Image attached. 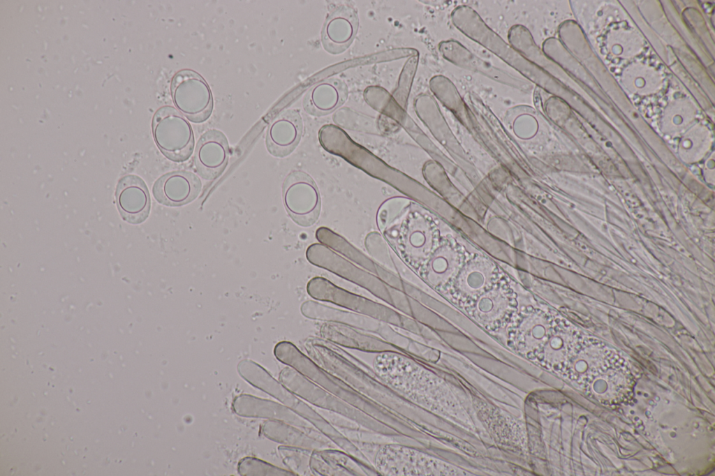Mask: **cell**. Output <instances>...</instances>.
Returning <instances> with one entry per match:
<instances>
[{"label":"cell","mask_w":715,"mask_h":476,"mask_svg":"<svg viewBox=\"0 0 715 476\" xmlns=\"http://www.w3.org/2000/svg\"><path fill=\"white\" fill-rule=\"evenodd\" d=\"M318 136L319 143L328 153L342 158L408 198L427 204L426 191L420 183L355 142L342 128L334 124H326L320 128Z\"/></svg>","instance_id":"obj_1"},{"label":"cell","mask_w":715,"mask_h":476,"mask_svg":"<svg viewBox=\"0 0 715 476\" xmlns=\"http://www.w3.org/2000/svg\"><path fill=\"white\" fill-rule=\"evenodd\" d=\"M382 233L399 259L418 273L436 249L437 234L434 225L428 216L415 208L413 202Z\"/></svg>","instance_id":"obj_2"},{"label":"cell","mask_w":715,"mask_h":476,"mask_svg":"<svg viewBox=\"0 0 715 476\" xmlns=\"http://www.w3.org/2000/svg\"><path fill=\"white\" fill-rule=\"evenodd\" d=\"M306 258L312 265L325 269L341 278L364 288L389 305L406 313L411 298L374 274L362 269L321 243L311 244Z\"/></svg>","instance_id":"obj_3"},{"label":"cell","mask_w":715,"mask_h":476,"mask_svg":"<svg viewBox=\"0 0 715 476\" xmlns=\"http://www.w3.org/2000/svg\"><path fill=\"white\" fill-rule=\"evenodd\" d=\"M154 142L169 160L181 163L191 156L194 133L186 117L171 106H163L155 112L152 122Z\"/></svg>","instance_id":"obj_4"},{"label":"cell","mask_w":715,"mask_h":476,"mask_svg":"<svg viewBox=\"0 0 715 476\" xmlns=\"http://www.w3.org/2000/svg\"><path fill=\"white\" fill-rule=\"evenodd\" d=\"M309 295L383 322L404 327L409 320L390 307L340 288L325 278L316 276L307 285Z\"/></svg>","instance_id":"obj_5"},{"label":"cell","mask_w":715,"mask_h":476,"mask_svg":"<svg viewBox=\"0 0 715 476\" xmlns=\"http://www.w3.org/2000/svg\"><path fill=\"white\" fill-rule=\"evenodd\" d=\"M171 96L176 109L189 121L199 124L212 114L213 96L209 86L197 72L184 69L172 77Z\"/></svg>","instance_id":"obj_6"},{"label":"cell","mask_w":715,"mask_h":476,"mask_svg":"<svg viewBox=\"0 0 715 476\" xmlns=\"http://www.w3.org/2000/svg\"><path fill=\"white\" fill-rule=\"evenodd\" d=\"M284 207L297 225L309 227L318 220L321 207L319 190L313 178L300 170L290 172L282 186Z\"/></svg>","instance_id":"obj_7"},{"label":"cell","mask_w":715,"mask_h":476,"mask_svg":"<svg viewBox=\"0 0 715 476\" xmlns=\"http://www.w3.org/2000/svg\"><path fill=\"white\" fill-rule=\"evenodd\" d=\"M499 276L492 262L484 258H476L460 268L445 291L457 303L469 307L499 280Z\"/></svg>","instance_id":"obj_8"},{"label":"cell","mask_w":715,"mask_h":476,"mask_svg":"<svg viewBox=\"0 0 715 476\" xmlns=\"http://www.w3.org/2000/svg\"><path fill=\"white\" fill-rule=\"evenodd\" d=\"M436 461L417 450L387 445L376 455V466L383 475H424L436 473Z\"/></svg>","instance_id":"obj_9"},{"label":"cell","mask_w":715,"mask_h":476,"mask_svg":"<svg viewBox=\"0 0 715 476\" xmlns=\"http://www.w3.org/2000/svg\"><path fill=\"white\" fill-rule=\"evenodd\" d=\"M438 50L445 59L457 66L480 73L498 82L522 91H529L532 89V84L526 80L517 77L490 65L456 40H448L441 42L438 45Z\"/></svg>","instance_id":"obj_10"},{"label":"cell","mask_w":715,"mask_h":476,"mask_svg":"<svg viewBox=\"0 0 715 476\" xmlns=\"http://www.w3.org/2000/svg\"><path fill=\"white\" fill-rule=\"evenodd\" d=\"M230 149L226 135L217 129L205 132L199 138L194 153L196 172L205 180H214L225 170Z\"/></svg>","instance_id":"obj_11"},{"label":"cell","mask_w":715,"mask_h":476,"mask_svg":"<svg viewBox=\"0 0 715 476\" xmlns=\"http://www.w3.org/2000/svg\"><path fill=\"white\" fill-rule=\"evenodd\" d=\"M202 188L199 177L190 171L176 170L160 177L154 184L152 193L160 204L180 207L195 200Z\"/></svg>","instance_id":"obj_12"},{"label":"cell","mask_w":715,"mask_h":476,"mask_svg":"<svg viewBox=\"0 0 715 476\" xmlns=\"http://www.w3.org/2000/svg\"><path fill=\"white\" fill-rule=\"evenodd\" d=\"M358 16L353 8L341 5L327 15L321 32L324 49L332 54L344 52L353 43L358 29Z\"/></svg>","instance_id":"obj_13"},{"label":"cell","mask_w":715,"mask_h":476,"mask_svg":"<svg viewBox=\"0 0 715 476\" xmlns=\"http://www.w3.org/2000/svg\"><path fill=\"white\" fill-rule=\"evenodd\" d=\"M303 131L300 113L288 109L278 114L270 123L265 144L268 152L277 158L290 154L300 142Z\"/></svg>","instance_id":"obj_14"},{"label":"cell","mask_w":715,"mask_h":476,"mask_svg":"<svg viewBox=\"0 0 715 476\" xmlns=\"http://www.w3.org/2000/svg\"><path fill=\"white\" fill-rule=\"evenodd\" d=\"M118 210L123 219L138 224L148 216L151 207L149 190L140 177L128 174L119 179L115 191Z\"/></svg>","instance_id":"obj_15"},{"label":"cell","mask_w":715,"mask_h":476,"mask_svg":"<svg viewBox=\"0 0 715 476\" xmlns=\"http://www.w3.org/2000/svg\"><path fill=\"white\" fill-rule=\"evenodd\" d=\"M316 237L320 243L377 276L389 285L399 288L401 281L399 276L366 255L342 236L328 228L320 227L316 231Z\"/></svg>","instance_id":"obj_16"},{"label":"cell","mask_w":715,"mask_h":476,"mask_svg":"<svg viewBox=\"0 0 715 476\" xmlns=\"http://www.w3.org/2000/svg\"><path fill=\"white\" fill-rule=\"evenodd\" d=\"M516 297L505 281L499 279L469 306L472 315L485 324L493 323L511 314Z\"/></svg>","instance_id":"obj_17"},{"label":"cell","mask_w":715,"mask_h":476,"mask_svg":"<svg viewBox=\"0 0 715 476\" xmlns=\"http://www.w3.org/2000/svg\"><path fill=\"white\" fill-rule=\"evenodd\" d=\"M461 267L457 251L443 244L434 250L418 274L435 290L445 291Z\"/></svg>","instance_id":"obj_18"},{"label":"cell","mask_w":715,"mask_h":476,"mask_svg":"<svg viewBox=\"0 0 715 476\" xmlns=\"http://www.w3.org/2000/svg\"><path fill=\"white\" fill-rule=\"evenodd\" d=\"M348 87L341 80L328 78L315 84L306 94L303 107L309 114L323 116L342 105L348 98Z\"/></svg>","instance_id":"obj_19"},{"label":"cell","mask_w":715,"mask_h":476,"mask_svg":"<svg viewBox=\"0 0 715 476\" xmlns=\"http://www.w3.org/2000/svg\"><path fill=\"white\" fill-rule=\"evenodd\" d=\"M231 407L237 415L242 417L267 419L295 424L299 422L294 413L284 406L248 394L236 396Z\"/></svg>","instance_id":"obj_20"},{"label":"cell","mask_w":715,"mask_h":476,"mask_svg":"<svg viewBox=\"0 0 715 476\" xmlns=\"http://www.w3.org/2000/svg\"><path fill=\"white\" fill-rule=\"evenodd\" d=\"M237 370L239 375L253 387L263 391L285 405L297 410V399L263 366L250 359L241 360Z\"/></svg>","instance_id":"obj_21"},{"label":"cell","mask_w":715,"mask_h":476,"mask_svg":"<svg viewBox=\"0 0 715 476\" xmlns=\"http://www.w3.org/2000/svg\"><path fill=\"white\" fill-rule=\"evenodd\" d=\"M301 312L307 318L346 324L363 329L376 331L381 324L373 318L354 312L331 307L316 301H306L301 305Z\"/></svg>","instance_id":"obj_22"},{"label":"cell","mask_w":715,"mask_h":476,"mask_svg":"<svg viewBox=\"0 0 715 476\" xmlns=\"http://www.w3.org/2000/svg\"><path fill=\"white\" fill-rule=\"evenodd\" d=\"M323 337L351 348L369 351L397 352L390 344L378 339L366 336L335 322L326 323L321 327Z\"/></svg>","instance_id":"obj_23"},{"label":"cell","mask_w":715,"mask_h":476,"mask_svg":"<svg viewBox=\"0 0 715 476\" xmlns=\"http://www.w3.org/2000/svg\"><path fill=\"white\" fill-rule=\"evenodd\" d=\"M332 119L336 126L339 128L371 134L380 133L375 118L358 113L348 107L337 110L334 113Z\"/></svg>","instance_id":"obj_24"},{"label":"cell","mask_w":715,"mask_h":476,"mask_svg":"<svg viewBox=\"0 0 715 476\" xmlns=\"http://www.w3.org/2000/svg\"><path fill=\"white\" fill-rule=\"evenodd\" d=\"M364 245L376 262H378L381 266L395 274H399L400 268L397 265L383 236L378 232H371L364 239Z\"/></svg>","instance_id":"obj_25"},{"label":"cell","mask_w":715,"mask_h":476,"mask_svg":"<svg viewBox=\"0 0 715 476\" xmlns=\"http://www.w3.org/2000/svg\"><path fill=\"white\" fill-rule=\"evenodd\" d=\"M411 200L404 196H394L388 198L378 207L376 214V224L383 232L402 216L410 207Z\"/></svg>","instance_id":"obj_26"},{"label":"cell","mask_w":715,"mask_h":476,"mask_svg":"<svg viewBox=\"0 0 715 476\" xmlns=\"http://www.w3.org/2000/svg\"><path fill=\"white\" fill-rule=\"evenodd\" d=\"M419 61V53L413 54L406 61L399 75L397 85L391 94L395 101L405 110Z\"/></svg>","instance_id":"obj_27"},{"label":"cell","mask_w":715,"mask_h":476,"mask_svg":"<svg viewBox=\"0 0 715 476\" xmlns=\"http://www.w3.org/2000/svg\"><path fill=\"white\" fill-rule=\"evenodd\" d=\"M241 476H287L295 473L253 456H245L237 463Z\"/></svg>","instance_id":"obj_28"},{"label":"cell","mask_w":715,"mask_h":476,"mask_svg":"<svg viewBox=\"0 0 715 476\" xmlns=\"http://www.w3.org/2000/svg\"><path fill=\"white\" fill-rule=\"evenodd\" d=\"M377 120V126L380 133L388 134L399 129L400 126L392 119L380 114Z\"/></svg>","instance_id":"obj_29"}]
</instances>
